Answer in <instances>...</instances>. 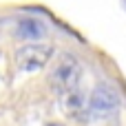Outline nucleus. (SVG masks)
Returning <instances> with one entry per match:
<instances>
[{
	"label": "nucleus",
	"mask_w": 126,
	"mask_h": 126,
	"mask_svg": "<svg viewBox=\"0 0 126 126\" xmlns=\"http://www.w3.org/2000/svg\"><path fill=\"white\" fill-rule=\"evenodd\" d=\"M49 126H60V124H49Z\"/></svg>",
	"instance_id": "423d86ee"
},
{
	"label": "nucleus",
	"mask_w": 126,
	"mask_h": 126,
	"mask_svg": "<svg viewBox=\"0 0 126 126\" xmlns=\"http://www.w3.org/2000/svg\"><path fill=\"white\" fill-rule=\"evenodd\" d=\"M80 78H82V66H80V62H78L73 55L64 53V55L58 58L55 66L51 69L49 82H51V86H53L60 95H66V93H71V91L78 89Z\"/></svg>",
	"instance_id": "f257e3e1"
},
{
	"label": "nucleus",
	"mask_w": 126,
	"mask_h": 126,
	"mask_svg": "<svg viewBox=\"0 0 126 126\" xmlns=\"http://www.w3.org/2000/svg\"><path fill=\"white\" fill-rule=\"evenodd\" d=\"M47 31H49L47 24L42 20H38V18H31V16L29 18H20L18 24H16V35L22 38V40H31V42L44 38Z\"/></svg>",
	"instance_id": "20e7f679"
},
{
	"label": "nucleus",
	"mask_w": 126,
	"mask_h": 126,
	"mask_svg": "<svg viewBox=\"0 0 126 126\" xmlns=\"http://www.w3.org/2000/svg\"><path fill=\"white\" fill-rule=\"evenodd\" d=\"M51 55H53V47L51 44L29 42V44H22L16 51V66L20 71H38V69L47 66Z\"/></svg>",
	"instance_id": "7ed1b4c3"
},
{
	"label": "nucleus",
	"mask_w": 126,
	"mask_h": 126,
	"mask_svg": "<svg viewBox=\"0 0 126 126\" xmlns=\"http://www.w3.org/2000/svg\"><path fill=\"white\" fill-rule=\"evenodd\" d=\"M60 97H62V109H64V113L71 115V117H75V120H80L82 113H84V97H82V91L75 89V91H71V93H66V95H60Z\"/></svg>",
	"instance_id": "39448f33"
},
{
	"label": "nucleus",
	"mask_w": 126,
	"mask_h": 126,
	"mask_svg": "<svg viewBox=\"0 0 126 126\" xmlns=\"http://www.w3.org/2000/svg\"><path fill=\"white\" fill-rule=\"evenodd\" d=\"M117 109H120V100H117V93L113 91L111 84L102 82L91 91V97H89L91 115H95L100 120H109V117L117 115Z\"/></svg>",
	"instance_id": "f03ea898"
}]
</instances>
